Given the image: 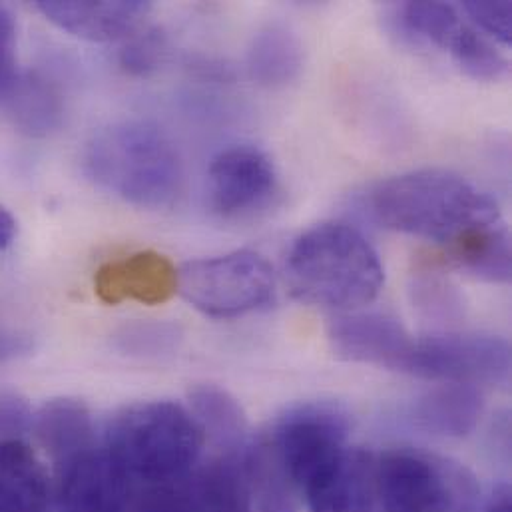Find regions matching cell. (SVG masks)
<instances>
[{
  "mask_svg": "<svg viewBox=\"0 0 512 512\" xmlns=\"http://www.w3.org/2000/svg\"><path fill=\"white\" fill-rule=\"evenodd\" d=\"M483 413L485 397L479 387L443 383L417 397L407 409V419L429 435L461 439L477 429Z\"/></svg>",
  "mask_w": 512,
  "mask_h": 512,
  "instance_id": "obj_16",
  "label": "cell"
},
{
  "mask_svg": "<svg viewBox=\"0 0 512 512\" xmlns=\"http://www.w3.org/2000/svg\"><path fill=\"white\" fill-rule=\"evenodd\" d=\"M162 54V40L156 36V32H148L142 38H134L124 50H122V66L130 72L142 74L158 62Z\"/></svg>",
  "mask_w": 512,
  "mask_h": 512,
  "instance_id": "obj_24",
  "label": "cell"
},
{
  "mask_svg": "<svg viewBox=\"0 0 512 512\" xmlns=\"http://www.w3.org/2000/svg\"><path fill=\"white\" fill-rule=\"evenodd\" d=\"M14 124L30 136H46L64 116L60 90L42 74H14L0 90Z\"/></svg>",
  "mask_w": 512,
  "mask_h": 512,
  "instance_id": "obj_19",
  "label": "cell"
},
{
  "mask_svg": "<svg viewBox=\"0 0 512 512\" xmlns=\"http://www.w3.org/2000/svg\"><path fill=\"white\" fill-rule=\"evenodd\" d=\"M333 351L351 363L405 373L415 337L401 321L383 313H351L329 323Z\"/></svg>",
  "mask_w": 512,
  "mask_h": 512,
  "instance_id": "obj_12",
  "label": "cell"
},
{
  "mask_svg": "<svg viewBox=\"0 0 512 512\" xmlns=\"http://www.w3.org/2000/svg\"><path fill=\"white\" fill-rule=\"evenodd\" d=\"M377 495L383 512H477L481 487L455 459L397 449L377 457Z\"/></svg>",
  "mask_w": 512,
  "mask_h": 512,
  "instance_id": "obj_5",
  "label": "cell"
},
{
  "mask_svg": "<svg viewBox=\"0 0 512 512\" xmlns=\"http://www.w3.org/2000/svg\"><path fill=\"white\" fill-rule=\"evenodd\" d=\"M192 415L222 453L244 449L248 441V421L240 403L216 385H200L190 391Z\"/></svg>",
  "mask_w": 512,
  "mask_h": 512,
  "instance_id": "obj_21",
  "label": "cell"
},
{
  "mask_svg": "<svg viewBox=\"0 0 512 512\" xmlns=\"http://www.w3.org/2000/svg\"><path fill=\"white\" fill-rule=\"evenodd\" d=\"M16 232H18V226H16L14 216L4 206H0V252L8 250L12 246Z\"/></svg>",
  "mask_w": 512,
  "mask_h": 512,
  "instance_id": "obj_26",
  "label": "cell"
},
{
  "mask_svg": "<svg viewBox=\"0 0 512 512\" xmlns=\"http://www.w3.org/2000/svg\"><path fill=\"white\" fill-rule=\"evenodd\" d=\"M94 293L106 305L136 301L160 305L178 293V267L152 250L108 261L94 275Z\"/></svg>",
  "mask_w": 512,
  "mask_h": 512,
  "instance_id": "obj_13",
  "label": "cell"
},
{
  "mask_svg": "<svg viewBox=\"0 0 512 512\" xmlns=\"http://www.w3.org/2000/svg\"><path fill=\"white\" fill-rule=\"evenodd\" d=\"M303 497L309 512H377V457L349 447Z\"/></svg>",
  "mask_w": 512,
  "mask_h": 512,
  "instance_id": "obj_15",
  "label": "cell"
},
{
  "mask_svg": "<svg viewBox=\"0 0 512 512\" xmlns=\"http://www.w3.org/2000/svg\"><path fill=\"white\" fill-rule=\"evenodd\" d=\"M36 10L48 22L76 38L88 42H112L136 32L152 10V4L142 0H42L36 4Z\"/></svg>",
  "mask_w": 512,
  "mask_h": 512,
  "instance_id": "obj_14",
  "label": "cell"
},
{
  "mask_svg": "<svg viewBox=\"0 0 512 512\" xmlns=\"http://www.w3.org/2000/svg\"><path fill=\"white\" fill-rule=\"evenodd\" d=\"M303 66V48L295 32L283 24L263 26L248 50V70L257 84L279 88L293 82Z\"/></svg>",
  "mask_w": 512,
  "mask_h": 512,
  "instance_id": "obj_20",
  "label": "cell"
},
{
  "mask_svg": "<svg viewBox=\"0 0 512 512\" xmlns=\"http://www.w3.org/2000/svg\"><path fill=\"white\" fill-rule=\"evenodd\" d=\"M407 375L451 385H507L511 379V345L485 333H441L415 339Z\"/></svg>",
  "mask_w": 512,
  "mask_h": 512,
  "instance_id": "obj_8",
  "label": "cell"
},
{
  "mask_svg": "<svg viewBox=\"0 0 512 512\" xmlns=\"http://www.w3.org/2000/svg\"><path fill=\"white\" fill-rule=\"evenodd\" d=\"M178 291L204 315L234 319L273 301L275 273L256 252L238 250L184 263L178 269Z\"/></svg>",
  "mask_w": 512,
  "mask_h": 512,
  "instance_id": "obj_6",
  "label": "cell"
},
{
  "mask_svg": "<svg viewBox=\"0 0 512 512\" xmlns=\"http://www.w3.org/2000/svg\"><path fill=\"white\" fill-rule=\"evenodd\" d=\"M30 423L32 413L26 401L12 393H0V441L20 439Z\"/></svg>",
  "mask_w": 512,
  "mask_h": 512,
  "instance_id": "obj_23",
  "label": "cell"
},
{
  "mask_svg": "<svg viewBox=\"0 0 512 512\" xmlns=\"http://www.w3.org/2000/svg\"><path fill=\"white\" fill-rule=\"evenodd\" d=\"M58 501L62 512H130L132 481L98 447L58 465Z\"/></svg>",
  "mask_w": 512,
  "mask_h": 512,
  "instance_id": "obj_11",
  "label": "cell"
},
{
  "mask_svg": "<svg viewBox=\"0 0 512 512\" xmlns=\"http://www.w3.org/2000/svg\"><path fill=\"white\" fill-rule=\"evenodd\" d=\"M18 351H22V339L0 327V361L18 355Z\"/></svg>",
  "mask_w": 512,
  "mask_h": 512,
  "instance_id": "obj_27",
  "label": "cell"
},
{
  "mask_svg": "<svg viewBox=\"0 0 512 512\" xmlns=\"http://www.w3.org/2000/svg\"><path fill=\"white\" fill-rule=\"evenodd\" d=\"M483 512H512L511 511V491L509 487H499L495 495L491 497L487 509Z\"/></svg>",
  "mask_w": 512,
  "mask_h": 512,
  "instance_id": "obj_28",
  "label": "cell"
},
{
  "mask_svg": "<svg viewBox=\"0 0 512 512\" xmlns=\"http://www.w3.org/2000/svg\"><path fill=\"white\" fill-rule=\"evenodd\" d=\"M32 427L56 467L96 447L94 423L88 407L76 399H52L32 415Z\"/></svg>",
  "mask_w": 512,
  "mask_h": 512,
  "instance_id": "obj_18",
  "label": "cell"
},
{
  "mask_svg": "<svg viewBox=\"0 0 512 512\" xmlns=\"http://www.w3.org/2000/svg\"><path fill=\"white\" fill-rule=\"evenodd\" d=\"M463 10L471 16L493 38L509 46L512 40V4L507 0L501 2H475L469 0L463 4Z\"/></svg>",
  "mask_w": 512,
  "mask_h": 512,
  "instance_id": "obj_22",
  "label": "cell"
},
{
  "mask_svg": "<svg viewBox=\"0 0 512 512\" xmlns=\"http://www.w3.org/2000/svg\"><path fill=\"white\" fill-rule=\"evenodd\" d=\"M291 293L309 305L357 309L383 289L385 269L375 248L353 226L319 224L301 234L287 256Z\"/></svg>",
  "mask_w": 512,
  "mask_h": 512,
  "instance_id": "obj_3",
  "label": "cell"
},
{
  "mask_svg": "<svg viewBox=\"0 0 512 512\" xmlns=\"http://www.w3.org/2000/svg\"><path fill=\"white\" fill-rule=\"evenodd\" d=\"M407 30L449 52L451 58L475 80H499L507 74L509 62L487 42L459 10L445 2H407L401 6Z\"/></svg>",
  "mask_w": 512,
  "mask_h": 512,
  "instance_id": "obj_9",
  "label": "cell"
},
{
  "mask_svg": "<svg viewBox=\"0 0 512 512\" xmlns=\"http://www.w3.org/2000/svg\"><path fill=\"white\" fill-rule=\"evenodd\" d=\"M279 178L271 158L250 144H236L212 158L208 198L214 214L244 218L267 208L277 194Z\"/></svg>",
  "mask_w": 512,
  "mask_h": 512,
  "instance_id": "obj_10",
  "label": "cell"
},
{
  "mask_svg": "<svg viewBox=\"0 0 512 512\" xmlns=\"http://www.w3.org/2000/svg\"><path fill=\"white\" fill-rule=\"evenodd\" d=\"M347 435L349 421L341 409L305 403L279 417L269 449L285 479L303 493L345 455Z\"/></svg>",
  "mask_w": 512,
  "mask_h": 512,
  "instance_id": "obj_7",
  "label": "cell"
},
{
  "mask_svg": "<svg viewBox=\"0 0 512 512\" xmlns=\"http://www.w3.org/2000/svg\"><path fill=\"white\" fill-rule=\"evenodd\" d=\"M196 417L174 401H140L116 411L104 429V451L134 483L186 479L204 449Z\"/></svg>",
  "mask_w": 512,
  "mask_h": 512,
  "instance_id": "obj_4",
  "label": "cell"
},
{
  "mask_svg": "<svg viewBox=\"0 0 512 512\" xmlns=\"http://www.w3.org/2000/svg\"><path fill=\"white\" fill-rule=\"evenodd\" d=\"M86 176L116 198L166 210L184 194V164L168 134L144 120H122L98 130L86 144Z\"/></svg>",
  "mask_w": 512,
  "mask_h": 512,
  "instance_id": "obj_2",
  "label": "cell"
},
{
  "mask_svg": "<svg viewBox=\"0 0 512 512\" xmlns=\"http://www.w3.org/2000/svg\"><path fill=\"white\" fill-rule=\"evenodd\" d=\"M14 46H16V24L10 10L0 4V90L16 74L14 70Z\"/></svg>",
  "mask_w": 512,
  "mask_h": 512,
  "instance_id": "obj_25",
  "label": "cell"
},
{
  "mask_svg": "<svg viewBox=\"0 0 512 512\" xmlns=\"http://www.w3.org/2000/svg\"><path fill=\"white\" fill-rule=\"evenodd\" d=\"M48 477L20 439L0 441V512H46Z\"/></svg>",
  "mask_w": 512,
  "mask_h": 512,
  "instance_id": "obj_17",
  "label": "cell"
},
{
  "mask_svg": "<svg viewBox=\"0 0 512 512\" xmlns=\"http://www.w3.org/2000/svg\"><path fill=\"white\" fill-rule=\"evenodd\" d=\"M367 214L387 230L435 242L453 256L471 242L507 228L493 196L449 170L427 168L375 184Z\"/></svg>",
  "mask_w": 512,
  "mask_h": 512,
  "instance_id": "obj_1",
  "label": "cell"
}]
</instances>
